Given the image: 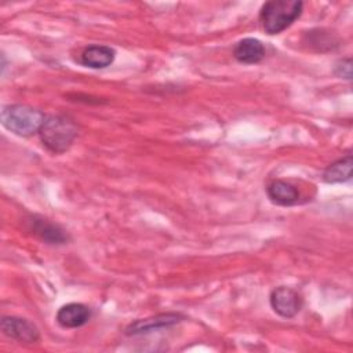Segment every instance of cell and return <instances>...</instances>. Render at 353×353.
<instances>
[{"label": "cell", "instance_id": "6", "mask_svg": "<svg viewBox=\"0 0 353 353\" xmlns=\"http://www.w3.org/2000/svg\"><path fill=\"white\" fill-rule=\"evenodd\" d=\"M0 328L3 334L23 343H34L40 339L39 328L28 319L17 316H4L0 321Z\"/></svg>", "mask_w": 353, "mask_h": 353}, {"label": "cell", "instance_id": "9", "mask_svg": "<svg viewBox=\"0 0 353 353\" xmlns=\"http://www.w3.org/2000/svg\"><path fill=\"white\" fill-rule=\"evenodd\" d=\"M55 319L63 328H79L88 323L91 319V310L83 303L70 302L58 309Z\"/></svg>", "mask_w": 353, "mask_h": 353}, {"label": "cell", "instance_id": "13", "mask_svg": "<svg viewBox=\"0 0 353 353\" xmlns=\"http://www.w3.org/2000/svg\"><path fill=\"white\" fill-rule=\"evenodd\" d=\"M307 44L317 46L320 51H323V46H327L328 48H332L336 46V41L332 34L325 33L323 29H314L307 32Z\"/></svg>", "mask_w": 353, "mask_h": 353}, {"label": "cell", "instance_id": "8", "mask_svg": "<svg viewBox=\"0 0 353 353\" xmlns=\"http://www.w3.org/2000/svg\"><path fill=\"white\" fill-rule=\"evenodd\" d=\"M268 199L280 207H292L299 204L301 193L298 188L284 179H274L266 186Z\"/></svg>", "mask_w": 353, "mask_h": 353}, {"label": "cell", "instance_id": "10", "mask_svg": "<svg viewBox=\"0 0 353 353\" xmlns=\"http://www.w3.org/2000/svg\"><path fill=\"white\" fill-rule=\"evenodd\" d=\"M266 55L263 43L254 37H245L236 43L233 48V57L237 62L244 65H254L261 62Z\"/></svg>", "mask_w": 353, "mask_h": 353}, {"label": "cell", "instance_id": "14", "mask_svg": "<svg viewBox=\"0 0 353 353\" xmlns=\"http://www.w3.org/2000/svg\"><path fill=\"white\" fill-rule=\"evenodd\" d=\"M334 74L350 80L352 79V58H342L334 66Z\"/></svg>", "mask_w": 353, "mask_h": 353}, {"label": "cell", "instance_id": "11", "mask_svg": "<svg viewBox=\"0 0 353 353\" xmlns=\"http://www.w3.org/2000/svg\"><path fill=\"white\" fill-rule=\"evenodd\" d=\"M116 51L109 46L92 44L85 47L80 54V63L91 69H103L113 63Z\"/></svg>", "mask_w": 353, "mask_h": 353}, {"label": "cell", "instance_id": "7", "mask_svg": "<svg viewBox=\"0 0 353 353\" xmlns=\"http://www.w3.org/2000/svg\"><path fill=\"white\" fill-rule=\"evenodd\" d=\"M26 228L47 244H65L69 241V234L59 225L40 215H30L26 219Z\"/></svg>", "mask_w": 353, "mask_h": 353}, {"label": "cell", "instance_id": "1", "mask_svg": "<svg viewBox=\"0 0 353 353\" xmlns=\"http://www.w3.org/2000/svg\"><path fill=\"white\" fill-rule=\"evenodd\" d=\"M302 10L299 0H270L261 7L259 22L268 34H279L301 17Z\"/></svg>", "mask_w": 353, "mask_h": 353}, {"label": "cell", "instance_id": "3", "mask_svg": "<svg viewBox=\"0 0 353 353\" xmlns=\"http://www.w3.org/2000/svg\"><path fill=\"white\" fill-rule=\"evenodd\" d=\"M0 119L4 128L12 134L18 137H32L39 134L46 120V114L33 106L12 103L3 108Z\"/></svg>", "mask_w": 353, "mask_h": 353}, {"label": "cell", "instance_id": "12", "mask_svg": "<svg viewBox=\"0 0 353 353\" xmlns=\"http://www.w3.org/2000/svg\"><path fill=\"white\" fill-rule=\"evenodd\" d=\"M352 167H353V159H352V154L347 153L346 156L331 163L324 170L323 181L325 183H345L352 179Z\"/></svg>", "mask_w": 353, "mask_h": 353}, {"label": "cell", "instance_id": "2", "mask_svg": "<svg viewBox=\"0 0 353 353\" xmlns=\"http://www.w3.org/2000/svg\"><path fill=\"white\" fill-rule=\"evenodd\" d=\"M77 124L66 116H48L46 117L39 137L43 146L54 154L66 152L77 138Z\"/></svg>", "mask_w": 353, "mask_h": 353}, {"label": "cell", "instance_id": "4", "mask_svg": "<svg viewBox=\"0 0 353 353\" xmlns=\"http://www.w3.org/2000/svg\"><path fill=\"white\" fill-rule=\"evenodd\" d=\"M269 302L274 313L284 319L295 317L302 309V296L299 292L291 287L280 285L276 287L269 296Z\"/></svg>", "mask_w": 353, "mask_h": 353}, {"label": "cell", "instance_id": "5", "mask_svg": "<svg viewBox=\"0 0 353 353\" xmlns=\"http://www.w3.org/2000/svg\"><path fill=\"white\" fill-rule=\"evenodd\" d=\"M185 319L181 313H160L156 316H150L146 319H138L132 323H130L125 327L124 334L128 336H135V335H142V334H149L153 331H159L163 328L172 327L178 323H181Z\"/></svg>", "mask_w": 353, "mask_h": 353}]
</instances>
